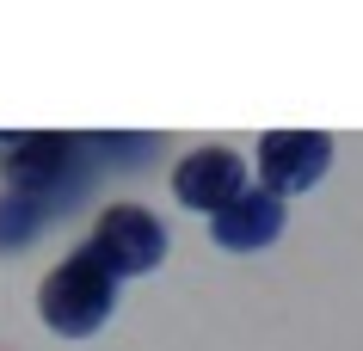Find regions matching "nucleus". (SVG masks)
<instances>
[{
  "label": "nucleus",
  "instance_id": "f257e3e1",
  "mask_svg": "<svg viewBox=\"0 0 363 351\" xmlns=\"http://www.w3.org/2000/svg\"><path fill=\"white\" fill-rule=\"evenodd\" d=\"M38 314H43V327L62 333V339H93L117 314V277L105 265H93L86 253H68L56 272L43 277Z\"/></svg>",
  "mask_w": 363,
  "mask_h": 351
},
{
  "label": "nucleus",
  "instance_id": "f03ea898",
  "mask_svg": "<svg viewBox=\"0 0 363 351\" xmlns=\"http://www.w3.org/2000/svg\"><path fill=\"white\" fill-rule=\"evenodd\" d=\"M80 253L93 259V265H105L117 284H123V277H148V272H160V259H167V222H160L148 204H105Z\"/></svg>",
  "mask_w": 363,
  "mask_h": 351
},
{
  "label": "nucleus",
  "instance_id": "7ed1b4c3",
  "mask_svg": "<svg viewBox=\"0 0 363 351\" xmlns=\"http://www.w3.org/2000/svg\"><path fill=\"white\" fill-rule=\"evenodd\" d=\"M252 167H259V191H271V197L289 204V197L314 191V185L333 173V136H320V130H271V136L259 142Z\"/></svg>",
  "mask_w": 363,
  "mask_h": 351
},
{
  "label": "nucleus",
  "instance_id": "20e7f679",
  "mask_svg": "<svg viewBox=\"0 0 363 351\" xmlns=\"http://www.w3.org/2000/svg\"><path fill=\"white\" fill-rule=\"evenodd\" d=\"M80 173V142L50 130V136H0V179L19 197H50Z\"/></svg>",
  "mask_w": 363,
  "mask_h": 351
},
{
  "label": "nucleus",
  "instance_id": "39448f33",
  "mask_svg": "<svg viewBox=\"0 0 363 351\" xmlns=\"http://www.w3.org/2000/svg\"><path fill=\"white\" fill-rule=\"evenodd\" d=\"M252 167L240 148H228V142H203V148H191V155H179V167H172V197L185 204V210L197 216H216L228 210L234 197L252 185Z\"/></svg>",
  "mask_w": 363,
  "mask_h": 351
},
{
  "label": "nucleus",
  "instance_id": "423d86ee",
  "mask_svg": "<svg viewBox=\"0 0 363 351\" xmlns=\"http://www.w3.org/2000/svg\"><path fill=\"white\" fill-rule=\"evenodd\" d=\"M284 228H289V204L271 197V191H259V185H247L228 210L210 216V240L222 253H265Z\"/></svg>",
  "mask_w": 363,
  "mask_h": 351
},
{
  "label": "nucleus",
  "instance_id": "0eeeda50",
  "mask_svg": "<svg viewBox=\"0 0 363 351\" xmlns=\"http://www.w3.org/2000/svg\"><path fill=\"white\" fill-rule=\"evenodd\" d=\"M43 216H50V204H38V197H19V191H0V253H19L25 240L38 234Z\"/></svg>",
  "mask_w": 363,
  "mask_h": 351
}]
</instances>
